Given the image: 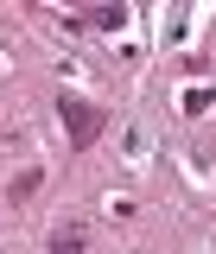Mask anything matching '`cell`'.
I'll use <instances>...</instances> for the list:
<instances>
[{"mask_svg":"<svg viewBox=\"0 0 216 254\" xmlns=\"http://www.w3.org/2000/svg\"><path fill=\"white\" fill-rule=\"evenodd\" d=\"M89 26H102V32H121V26H127V13H121V6H95V13H89Z\"/></svg>","mask_w":216,"mask_h":254,"instance_id":"4","label":"cell"},{"mask_svg":"<svg viewBox=\"0 0 216 254\" xmlns=\"http://www.w3.org/2000/svg\"><path fill=\"white\" fill-rule=\"evenodd\" d=\"M210 102H216L210 89H191V95H185V115H204V108H210Z\"/></svg>","mask_w":216,"mask_h":254,"instance_id":"5","label":"cell"},{"mask_svg":"<svg viewBox=\"0 0 216 254\" xmlns=\"http://www.w3.org/2000/svg\"><path fill=\"white\" fill-rule=\"evenodd\" d=\"M89 248V229H83V222H64L58 235H51V254H83Z\"/></svg>","mask_w":216,"mask_h":254,"instance_id":"3","label":"cell"},{"mask_svg":"<svg viewBox=\"0 0 216 254\" xmlns=\"http://www.w3.org/2000/svg\"><path fill=\"white\" fill-rule=\"evenodd\" d=\"M38 185H45V165H26V172L6 185V203H32V197H38Z\"/></svg>","mask_w":216,"mask_h":254,"instance_id":"2","label":"cell"},{"mask_svg":"<svg viewBox=\"0 0 216 254\" xmlns=\"http://www.w3.org/2000/svg\"><path fill=\"white\" fill-rule=\"evenodd\" d=\"M58 115H64V127H70V153H89L95 133L108 127V115H102V108H89L83 95H58Z\"/></svg>","mask_w":216,"mask_h":254,"instance_id":"1","label":"cell"}]
</instances>
